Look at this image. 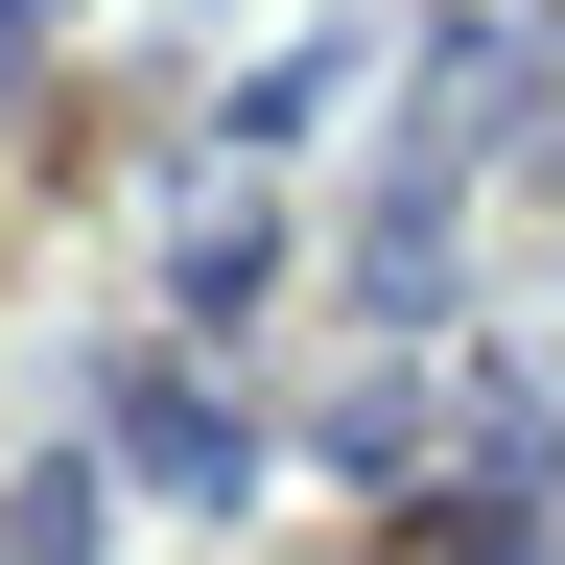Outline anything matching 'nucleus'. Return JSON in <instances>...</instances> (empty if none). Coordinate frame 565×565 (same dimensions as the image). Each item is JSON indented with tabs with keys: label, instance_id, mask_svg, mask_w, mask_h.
Masks as SVG:
<instances>
[{
	"label": "nucleus",
	"instance_id": "f257e3e1",
	"mask_svg": "<svg viewBox=\"0 0 565 565\" xmlns=\"http://www.w3.org/2000/svg\"><path fill=\"white\" fill-rule=\"evenodd\" d=\"M118 424H141V471H166V494H236V424H212V377H141Z\"/></svg>",
	"mask_w": 565,
	"mask_h": 565
},
{
	"label": "nucleus",
	"instance_id": "f03ea898",
	"mask_svg": "<svg viewBox=\"0 0 565 565\" xmlns=\"http://www.w3.org/2000/svg\"><path fill=\"white\" fill-rule=\"evenodd\" d=\"M0 565H95V494H71V471H24V494H0Z\"/></svg>",
	"mask_w": 565,
	"mask_h": 565
},
{
	"label": "nucleus",
	"instance_id": "7ed1b4c3",
	"mask_svg": "<svg viewBox=\"0 0 565 565\" xmlns=\"http://www.w3.org/2000/svg\"><path fill=\"white\" fill-rule=\"evenodd\" d=\"M24 24H47V0H0V47H24Z\"/></svg>",
	"mask_w": 565,
	"mask_h": 565
}]
</instances>
